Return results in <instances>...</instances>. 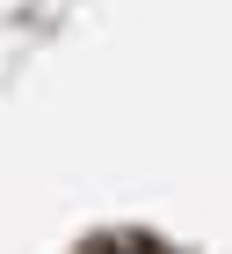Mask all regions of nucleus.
Segmentation results:
<instances>
[{
    "label": "nucleus",
    "instance_id": "obj_1",
    "mask_svg": "<svg viewBox=\"0 0 232 254\" xmlns=\"http://www.w3.org/2000/svg\"><path fill=\"white\" fill-rule=\"evenodd\" d=\"M131 254H153V247H145V240H138V247H131Z\"/></svg>",
    "mask_w": 232,
    "mask_h": 254
}]
</instances>
